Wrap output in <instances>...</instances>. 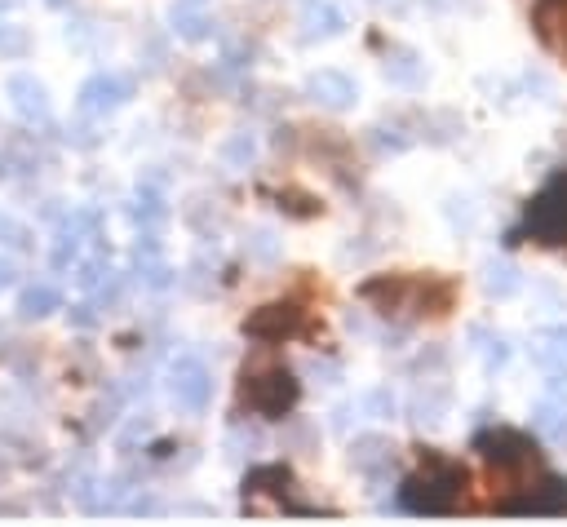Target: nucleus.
<instances>
[{"instance_id": "1", "label": "nucleus", "mask_w": 567, "mask_h": 527, "mask_svg": "<svg viewBox=\"0 0 567 527\" xmlns=\"http://www.w3.org/2000/svg\"><path fill=\"white\" fill-rule=\"evenodd\" d=\"M461 483H466V474L457 470V465H448V461H430V470L421 474V479H412L408 483V492H404V505L408 510H430V514H439V510H452V505L461 501Z\"/></svg>"}, {"instance_id": "2", "label": "nucleus", "mask_w": 567, "mask_h": 527, "mask_svg": "<svg viewBox=\"0 0 567 527\" xmlns=\"http://www.w3.org/2000/svg\"><path fill=\"white\" fill-rule=\"evenodd\" d=\"M528 231L541 244H567V178L545 186L528 209Z\"/></svg>"}, {"instance_id": "3", "label": "nucleus", "mask_w": 567, "mask_h": 527, "mask_svg": "<svg viewBox=\"0 0 567 527\" xmlns=\"http://www.w3.org/2000/svg\"><path fill=\"white\" fill-rule=\"evenodd\" d=\"M244 403L253 412H262V417H284L297 403V381L284 368H271L262 377H244Z\"/></svg>"}, {"instance_id": "4", "label": "nucleus", "mask_w": 567, "mask_h": 527, "mask_svg": "<svg viewBox=\"0 0 567 527\" xmlns=\"http://www.w3.org/2000/svg\"><path fill=\"white\" fill-rule=\"evenodd\" d=\"M297 328H302V310L297 306H262L257 315L244 319V333L266 337V341H280L288 333H297Z\"/></svg>"}, {"instance_id": "5", "label": "nucleus", "mask_w": 567, "mask_h": 527, "mask_svg": "<svg viewBox=\"0 0 567 527\" xmlns=\"http://www.w3.org/2000/svg\"><path fill=\"white\" fill-rule=\"evenodd\" d=\"M129 80L125 76H94L85 89H80V107L85 111H107V107H120L129 98Z\"/></svg>"}, {"instance_id": "6", "label": "nucleus", "mask_w": 567, "mask_h": 527, "mask_svg": "<svg viewBox=\"0 0 567 527\" xmlns=\"http://www.w3.org/2000/svg\"><path fill=\"white\" fill-rule=\"evenodd\" d=\"M173 395L187 403V408H204L209 403V372L195 364V359H182L173 368Z\"/></svg>"}, {"instance_id": "7", "label": "nucleus", "mask_w": 567, "mask_h": 527, "mask_svg": "<svg viewBox=\"0 0 567 527\" xmlns=\"http://www.w3.org/2000/svg\"><path fill=\"white\" fill-rule=\"evenodd\" d=\"M536 27H541L545 45L567 58V0H541L536 5Z\"/></svg>"}, {"instance_id": "8", "label": "nucleus", "mask_w": 567, "mask_h": 527, "mask_svg": "<svg viewBox=\"0 0 567 527\" xmlns=\"http://www.w3.org/2000/svg\"><path fill=\"white\" fill-rule=\"evenodd\" d=\"M311 93H319V102H328V107H346L355 98V85L337 71H319V76H311Z\"/></svg>"}, {"instance_id": "9", "label": "nucleus", "mask_w": 567, "mask_h": 527, "mask_svg": "<svg viewBox=\"0 0 567 527\" xmlns=\"http://www.w3.org/2000/svg\"><path fill=\"white\" fill-rule=\"evenodd\" d=\"M9 93H18V107H23V116H45V111H49L45 89H40L36 80L14 76V80H9Z\"/></svg>"}, {"instance_id": "10", "label": "nucleus", "mask_w": 567, "mask_h": 527, "mask_svg": "<svg viewBox=\"0 0 567 527\" xmlns=\"http://www.w3.org/2000/svg\"><path fill=\"white\" fill-rule=\"evenodd\" d=\"M18 310H23L27 319H40V315H49V310H58V293L49 284H40V288H27L23 293V302H18Z\"/></svg>"}, {"instance_id": "11", "label": "nucleus", "mask_w": 567, "mask_h": 527, "mask_svg": "<svg viewBox=\"0 0 567 527\" xmlns=\"http://www.w3.org/2000/svg\"><path fill=\"white\" fill-rule=\"evenodd\" d=\"M536 426H541L545 434H554V439H563V434H567V421H559V412H554V408H541Z\"/></svg>"}, {"instance_id": "12", "label": "nucleus", "mask_w": 567, "mask_h": 527, "mask_svg": "<svg viewBox=\"0 0 567 527\" xmlns=\"http://www.w3.org/2000/svg\"><path fill=\"white\" fill-rule=\"evenodd\" d=\"M0 49H23V36H14L9 27H0Z\"/></svg>"}, {"instance_id": "13", "label": "nucleus", "mask_w": 567, "mask_h": 527, "mask_svg": "<svg viewBox=\"0 0 567 527\" xmlns=\"http://www.w3.org/2000/svg\"><path fill=\"white\" fill-rule=\"evenodd\" d=\"M9 279H14V266H9V262H0V284H9Z\"/></svg>"}]
</instances>
